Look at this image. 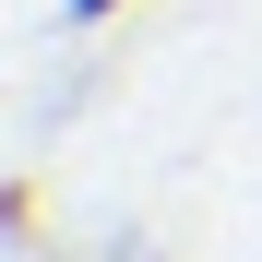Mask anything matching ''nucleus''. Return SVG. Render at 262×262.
Returning a JSON list of instances; mask_svg holds the SVG:
<instances>
[{
    "mask_svg": "<svg viewBox=\"0 0 262 262\" xmlns=\"http://www.w3.org/2000/svg\"><path fill=\"white\" fill-rule=\"evenodd\" d=\"M107 12H131V0H72V24H107Z\"/></svg>",
    "mask_w": 262,
    "mask_h": 262,
    "instance_id": "1",
    "label": "nucleus"
}]
</instances>
